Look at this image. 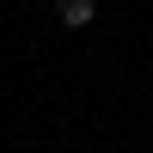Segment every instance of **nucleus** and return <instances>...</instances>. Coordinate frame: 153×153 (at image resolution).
<instances>
[{
    "instance_id": "obj_1",
    "label": "nucleus",
    "mask_w": 153,
    "mask_h": 153,
    "mask_svg": "<svg viewBox=\"0 0 153 153\" xmlns=\"http://www.w3.org/2000/svg\"><path fill=\"white\" fill-rule=\"evenodd\" d=\"M92 12H98V0H61L55 19L68 25V31H86V25H92Z\"/></svg>"
}]
</instances>
